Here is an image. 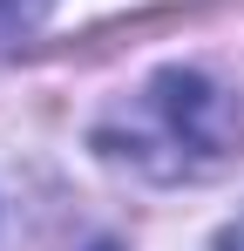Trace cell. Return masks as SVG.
Masks as SVG:
<instances>
[{
  "label": "cell",
  "mask_w": 244,
  "mask_h": 251,
  "mask_svg": "<svg viewBox=\"0 0 244 251\" xmlns=\"http://www.w3.org/2000/svg\"><path fill=\"white\" fill-rule=\"evenodd\" d=\"M102 150L122 156L129 170H143V176H156V183L210 176L238 150V102L197 68H163L102 129Z\"/></svg>",
  "instance_id": "cell-1"
},
{
  "label": "cell",
  "mask_w": 244,
  "mask_h": 251,
  "mask_svg": "<svg viewBox=\"0 0 244 251\" xmlns=\"http://www.w3.org/2000/svg\"><path fill=\"white\" fill-rule=\"evenodd\" d=\"M224 251H244V217L231 224V231H224Z\"/></svg>",
  "instance_id": "cell-2"
}]
</instances>
